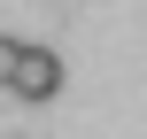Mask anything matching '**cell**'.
I'll list each match as a JSON object with an SVG mask.
<instances>
[{
    "label": "cell",
    "instance_id": "6da1fadb",
    "mask_svg": "<svg viewBox=\"0 0 147 139\" xmlns=\"http://www.w3.org/2000/svg\"><path fill=\"white\" fill-rule=\"evenodd\" d=\"M8 93H23V101H54V93H62V62H54L47 46H23V54H16Z\"/></svg>",
    "mask_w": 147,
    "mask_h": 139
},
{
    "label": "cell",
    "instance_id": "7a4b0ae2",
    "mask_svg": "<svg viewBox=\"0 0 147 139\" xmlns=\"http://www.w3.org/2000/svg\"><path fill=\"white\" fill-rule=\"evenodd\" d=\"M16 54H23V46H16V39H0V85L16 77Z\"/></svg>",
    "mask_w": 147,
    "mask_h": 139
}]
</instances>
